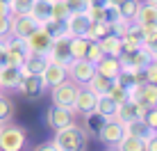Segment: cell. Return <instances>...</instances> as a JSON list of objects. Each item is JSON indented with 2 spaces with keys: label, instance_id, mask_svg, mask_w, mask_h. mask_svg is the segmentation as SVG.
Returning <instances> with one entry per match:
<instances>
[{
  "label": "cell",
  "instance_id": "obj_45",
  "mask_svg": "<svg viewBox=\"0 0 157 151\" xmlns=\"http://www.w3.org/2000/svg\"><path fill=\"white\" fill-rule=\"evenodd\" d=\"M107 0H89V7H105Z\"/></svg>",
  "mask_w": 157,
  "mask_h": 151
},
{
  "label": "cell",
  "instance_id": "obj_29",
  "mask_svg": "<svg viewBox=\"0 0 157 151\" xmlns=\"http://www.w3.org/2000/svg\"><path fill=\"white\" fill-rule=\"evenodd\" d=\"M86 46H89V39H86V37H71V55H73V60L84 57Z\"/></svg>",
  "mask_w": 157,
  "mask_h": 151
},
{
  "label": "cell",
  "instance_id": "obj_16",
  "mask_svg": "<svg viewBox=\"0 0 157 151\" xmlns=\"http://www.w3.org/2000/svg\"><path fill=\"white\" fill-rule=\"evenodd\" d=\"M21 80H23V71H21V67L7 64V67L0 69V87H2V89H18Z\"/></svg>",
  "mask_w": 157,
  "mask_h": 151
},
{
  "label": "cell",
  "instance_id": "obj_3",
  "mask_svg": "<svg viewBox=\"0 0 157 151\" xmlns=\"http://www.w3.org/2000/svg\"><path fill=\"white\" fill-rule=\"evenodd\" d=\"M25 147V131L14 124L0 126V151H21Z\"/></svg>",
  "mask_w": 157,
  "mask_h": 151
},
{
  "label": "cell",
  "instance_id": "obj_30",
  "mask_svg": "<svg viewBox=\"0 0 157 151\" xmlns=\"http://www.w3.org/2000/svg\"><path fill=\"white\" fill-rule=\"evenodd\" d=\"M68 16V7L64 0H52V12H50V21L52 23H64V18Z\"/></svg>",
  "mask_w": 157,
  "mask_h": 151
},
{
  "label": "cell",
  "instance_id": "obj_6",
  "mask_svg": "<svg viewBox=\"0 0 157 151\" xmlns=\"http://www.w3.org/2000/svg\"><path fill=\"white\" fill-rule=\"evenodd\" d=\"M96 101H98V94H94L86 85H80L78 87V94H75V101H73V115H82V117H91L96 110Z\"/></svg>",
  "mask_w": 157,
  "mask_h": 151
},
{
  "label": "cell",
  "instance_id": "obj_43",
  "mask_svg": "<svg viewBox=\"0 0 157 151\" xmlns=\"http://www.w3.org/2000/svg\"><path fill=\"white\" fill-rule=\"evenodd\" d=\"M9 35V16H0V39Z\"/></svg>",
  "mask_w": 157,
  "mask_h": 151
},
{
  "label": "cell",
  "instance_id": "obj_27",
  "mask_svg": "<svg viewBox=\"0 0 157 151\" xmlns=\"http://www.w3.org/2000/svg\"><path fill=\"white\" fill-rule=\"evenodd\" d=\"M114 149H118V151H144V142L139 137H134V135H123L121 140H118V144Z\"/></svg>",
  "mask_w": 157,
  "mask_h": 151
},
{
  "label": "cell",
  "instance_id": "obj_9",
  "mask_svg": "<svg viewBox=\"0 0 157 151\" xmlns=\"http://www.w3.org/2000/svg\"><path fill=\"white\" fill-rule=\"evenodd\" d=\"M89 23H91V18H89L86 12H68V16L62 23V30L71 37H84Z\"/></svg>",
  "mask_w": 157,
  "mask_h": 151
},
{
  "label": "cell",
  "instance_id": "obj_32",
  "mask_svg": "<svg viewBox=\"0 0 157 151\" xmlns=\"http://www.w3.org/2000/svg\"><path fill=\"white\" fill-rule=\"evenodd\" d=\"M102 57H105V53H102V48L98 41H89V46H86V53H84V60H89L91 64L100 62Z\"/></svg>",
  "mask_w": 157,
  "mask_h": 151
},
{
  "label": "cell",
  "instance_id": "obj_25",
  "mask_svg": "<svg viewBox=\"0 0 157 151\" xmlns=\"http://www.w3.org/2000/svg\"><path fill=\"white\" fill-rule=\"evenodd\" d=\"M112 83H114L112 78H105V76H100V73H94V76L89 78V83H86V87L94 92V94L100 96V94H107V92H109Z\"/></svg>",
  "mask_w": 157,
  "mask_h": 151
},
{
  "label": "cell",
  "instance_id": "obj_24",
  "mask_svg": "<svg viewBox=\"0 0 157 151\" xmlns=\"http://www.w3.org/2000/svg\"><path fill=\"white\" fill-rule=\"evenodd\" d=\"M114 112H116V101L112 99L109 94H100V96H98V101H96V110H94V115L102 117V119H109V117H114Z\"/></svg>",
  "mask_w": 157,
  "mask_h": 151
},
{
  "label": "cell",
  "instance_id": "obj_8",
  "mask_svg": "<svg viewBox=\"0 0 157 151\" xmlns=\"http://www.w3.org/2000/svg\"><path fill=\"white\" fill-rule=\"evenodd\" d=\"M25 44H28V51L34 53V55H48L50 44H52V35H50V30H48L46 25H41V28H36L30 37H25Z\"/></svg>",
  "mask_w": 157,
  "mask_h": 151
},
{
  "label": "cell",
  "instance_id": "obj_11",
  "mask_svg": "<svg viewBox=\"0 0 157 151\" xmlns=\"http://www.w3.org/2000/svg\"><path fill=\"white\" fill-rule=\"evenodd\" d=\"M66 73H68V78H71L75 85H86L89 78L96 73V64H91L89 60L80 57V60H73L66 67Z\"/></svg>",
  "mask_w": 157,
  "mask_h": 151
},
{
  "label": "cell",
  "instance_id": "obj_37",
  "mask_svg": "<svg viewBox=\"0 0 157 151\" xmlns=\"http://www.w3.org/2000/svg\"><path fill=\"white\" fill-rule=\"evenodd\" d=\"M128 23H130V21H125V18L116 21V23H109V32H112V35H116V37H123V35H125V30H128Z\"/></svg>",
  "mask_w": 157,
  "mask_h": 151
},
{
  "label": "cell",
  "instance_id": "obj_44",
  "mask_svg": "<svg viewBox=\"0 0 157 151\" xmlns=\"http://www.w3.org/2000/svg\"><path fill=\"white\" fill-rule=\"evenodd\" d=\"M0 16H12V9H9V2L0 0Z\"/></svg>",
  "mask_w": 157,
  "mask_h": 151
},
{
  "label": "cell",
  "instance_id": "obj_46",
  "mask_svg": "<svg viewBox=\"0 0 157 151\" xmlns=\"http://www.w3.org/2000/svg\"><path fill=\"white\" fill-rule=\"evenodd\" d=\"M107 2H109V5H118L121 0H107Z\"/></svg>",
  "mask_w": 157,
  "mask_h": 151
},
{
  "label": "cell",
  "instance_id": "obj_7",
  "mask_svg": "<svg viewBox=\"0 0 157 151\" xmlns=\"http://www.w3.org/2000/svg\"><path fill=\"white\" fill-rule=\"evenodd\" d=\"M123 135H125V126H123L116 117L105 119V124H102L100 131H98V140L105 144V147H112V149L118 144V140H121Z\"/></svg>",
  "mask_w": 157,
  "mask_h": 151
},
{
  "label": "cell",
  "instance_id": "obj_23",
  "mask_svg": "<svg viewBox=\"0 0 157 151\" xmlns=\"http://www.w3.org/2000/svg\"><path fill=\"white\" fill-rule=\"evenodd\" d=\"M50 12H52V0H34L30 7V14L39 21L41 25H46L50 21Z\"/></svg>",
  "mask_w": 157,
  "mask_h": 151
},
{
  "label": "cell",
  "instance_id": "obj_4",
  "mask_svg": "<svg viewBox=\"0 0 157 151\" xmlns=\"http://www.w3.org/2000/svg\"><path fill=\"white\" fill-rule=\"evenodd\" d=\"M78 87L71 78L57 83L55 87H50V99H52V105H59V108H73V101H75V94H78Z\"/></svg>",
  "mask_w": 157,
  "mask_h": 151
},
{
  "label": "cell",
  "instance_id": "obj_28",
  "mask_svg": "<svg viewBox=\"0 0 157 151\" xmlns=\"http://www.w3.org/2000/svg\"><path fill=\"white\" fill-rule=\"evenodd\" d=\"M12 117H14V101L0 92V124L12 121Z\"/></svg>",
  "mask_w": 157,
  "mask_h": 151
},
{
  "label": "cell",
  "instance_id": "obj_5",
  "mask_svg": "<svg viewBox=\"0 0 157 151\" xmlns=\"http://www.w3.org/2000/svg\"><path fill=\"white\" fill-rule=\"evenodd\" d=\"M36 28H41V23L32 14H12L9 16V35H14V37L25 39V37H30Z\"/></svg>",
  "mask_w": 157,
  "mask_h": 151
},
{
  "label": "cell",
  "instance_id": "obj_18",
  "mask_svg": "<svg viewBox=\"0 0 157 151\" xmlns=\"http://www.w3.org/2000/svg\"><path fill=\"white\" fill-rule=\"evenodd\" d=\"M118 71H121V62H118V57H112V55H105L100 62H96V73L105 76V78H112L114 80Z\"/></svg>",
  "mask_w": 157,
  "mask_h": 151
},
{
  "label": "cell",
  "instance_id": "obj_50",
  "mask_svg": "<svg viewBox=\"0 0 157 151\" xmlns=\"http://www.w3.org/2000/svg\"><path fill=\"white\" fill-rule=\"evenodd\" d=\"M155 135H157V131H155Z\"/></svg>",
  "mask_w": 157,
  "mask_h": 151
},
{
  "label": "cell",
  "instance_id": "obj_33",
  "mask_svg": "<svg viewBox=\"0 0 157 151\" xmlns=\"http://www.w3.org/2000/svg\"><path fill=\"white\" fill-rule=\"evenodd\" d=\"M107 94H109L112 99L116 101V105L130 99V89H125V87H123V85H118L116 80H114V83H112V87H109V92H107Z\"/></svg>",
  "mask_w": 157,
  "mask_h": 151
},
{
  "label": "cell",
  "instance_id": "obj_19",
  "mask_svg": "<svg viewBox=\"0 0 157 151\" xmlns=\"http://www.w3.org/2000/svg\"><path fill=\"white\" fill-rule=\"evenodd\" d=\"M18 92L23 96H39L41 92H43V83H41V76H23V80H21V85H18Z\"/></svg>",
  "mask_w": 157,
  "mask_h": 151
},
{
  "label": "cell",
  "instance_id": "obj_20",
  "mask_svg": "<svg viewBox=\"0 0 157 151\" xmlns=\"http://www.w3.org/2000/svg\"><path fill=\"white\" fill-rule=\"evenodd\" d=\"M46 55H34V53H28V57L23 60V64H21V71H23V76H39L43 71V67H46Z\"/></svg>",
  "mask_w": 157,
  "mask_h": 151
},
{
  "label": "cell",
  "instance_id": "obj_41",
  "mask_svg": "<svg viewBox=\"0 0 157 151\" xmlns=\"http://www.w3.org/2000/svg\"><path fill=\"white\" fill-rule=\"evenodd\" d=\"M86 14L91 21H105V7H86Z\"/></svg>",
  "mask_w": 157,
  "mask_h": 151
},
{
  "label": "cell",
  "instance_id": "obj_2",
  "mask_svg": "<svg viewBox=\"0 0 157 151\" xmlns=\"http://www.w3.org/2000/svg\"><path fill=\"white\" fill-rule=\"evenodd\" d=\"M46 60L68 67V64L73 62V55H71V35H66L64 30L57 32V35H52V44H50V51H48Z\"/></svg>",
  "mask_w": 157,
  "mask_h": 151
},
{
  "label": "cell",
  "instance_id": "obj_1",
  "mask_svg": "<svg viewBox=\"0 0 157 151\" xmlns=\"http://www.w3.org/2000/svg\"><path fill=\"white\" fill-rule=\"evenodd\" d=\"M55 133L57 135H55L52 142L57 144V151H82V149H86V142H89V140H86V133L78 124L64 126Z\"/></svg>",
  "mask_w": 157,
  "mask_h": 151
},
{
  "label": "cell",
  "instance_id": "obj_35",
  "mask_svg": "<svg viewBox=\"0 0 157 151\" xmlns=\"http://www.w3.org/2000/svg\"><path fill=\"white\" fill-rule=\"evenodd\" d=\"M123 16H121V12H118V5H109L107 2L105 5V23L109 25V23H116V21H121Z\"/></svg>",
  "mask_w": 157,
  "mask_h": 151
},
{
  "label": "cell",
  "instance_id": "obj_40",
  "mask_svg": "<svg viewBox=\"0 0 157 151\" xmlns=\"http://www.w3.org/2000/svg\"><path fill=\"white\" fill-rule=\"evenodd\" d=\"M144 48L150 53V57H153V60H157V35L148 37V39L144 41Z\"/></svg>",
  "mask_w": 157,
  "mask_h": 151
},
{
  "label": "cell",
  "instance_id": "obj_51",
  "mask_svg": "<svg viewBox=\"0 0 157 151\" xmlns=\"http://www.w3.org/2000/svg\"><path fill=\"white\" fill-rule=\"evenodd\" d=\"M0 126H2V124H0Z\"/></svg>",
  "mask_w": 157,
  "mask_h": 151
},
{
  "label": "cell",
  "instance_id": "obj_17",
  "mask_svg": "<svg viewBox=\"0 0 157 151\" xmlns=\"http://www.w3.org/2000/svg\"><path fill=\"white\" fill-rule=\"evenodd\" d=\"M125 126V133L128 135H134V137H139L141 142H146L148 137H153L155 135V128L153 126H148L144 119H134V121H128V124H123Z\"/></svg>",
  "mask_w": 157,
  "mask_h": 151
},
{
  "label": "cell",
  "instance_id": "obj_15",
  "mask_svg": "<svg viewBox=\"0 0 157 151\" xmlns=\"http://www.w3.org/2000/svg\"><path fill=\"white\" fill-rule=\"evenodd\" d=\"M39 76H41L43 89H50V87H55L57 83H62V80L68 78L66 67H64V64H57V62H50V60L46 62V67H43V71Z\"/></svg>",
  "mask_w": 157,
  "mask_h": 151
},
{
  "label": "cell",
  "instance_id": "obj_12",
  "mask_svg": "<svg viewBox=\"0 0 157 151\" xmlns=\"http://www.w3.org/2000/svg\"><path fill=\"white\" fill-rule=\"evenodd\" d=\"M130 99L144 103L146 108L157 105V85H155V83H148V80L132 85V87H130Z\"/></svg>",
  "mask_w": 157,
  "mask_h": 151
},
{
  "label": "cell",
  "instance_id": "obj_22",
  "mask_svg": "<svg viewBox=\"0 0 157 151\" xmlns=\"http://www.w3.org/2000/svg\"><path fill=\"white\" fill-rule=\"evenodd\" d=\"M134 23H139V25H144V23H153L157 25V7L155 5H150V2H139V9H137V14H134Z\"/></svg>",
  "mask_w": 157,
  "mask_h": 151
},
{
  "label": "cell",
  "instance_id": "obj_48",
  "mask_svg": "<svg viewBox=\"0 0 157 151\" xmlns=\"http://www.w3.org/2000/svg\"><path fill=\"white\" fill-rule=\"evenodd\" d=\"M5 2H9V0H5Z\"/></svg>",
  "mask_w": 157,
  "mask_h": 151
},
{
  "label": "cell",
  "instance_id": "obj_13",
  "mask_svg": "<svg viewBox=\"0 0 157 151\" xmlns=\"http://www.w3.org/2000/svg\"><path fill=\"white\" fill-rule=\"evenodd\" d=\"M46 121H48V126H50L52 131H59V128H64V126L75 124V115L68 108L52 105V108H48V112H46Z\"/></svg>",
  "mask_w": 157,
  "mask_h": 151
},
{
  "label": "cell",
  "instance_id": "obj_36",
  "mask_svg": "<svg viewBox=\"0 0 157 151\" xmlns=\"http://www.w3.org/2000/svg\"><path fill=\"white\" fill-rule=\"evenodd\" d=\"M68 7V12H86L89 7V0H64Z\"/></svg>",
  "mask_w": 157,
  "mask_h": 151
},
{
  "label": "cell",
  "instance_id": "obj_49",
  "mask_svg": "<svg viewBox=\"0 0 157 151\" xmlns=\"http://www.w3.org/2000/svg\"><path fill=\"white\" fill-rule=\"evenodd\" d=\"M0 92H2V87H0Z\"/></svg>",
  "mask_w": 157,
  "mask_h": 151
},
{
  "label": "cell",
  "instance_id": "obj_34",
  "mask_svg": "<svg viewBox=\"0 0 157 151\" xmlns=\"http://www.w3.org/2000/svg\"><path fill=\"white\" fill-rule=\"evenodd\" d=\"M34 0H9V9L12 14H30V7Z\"/></svg>",
  "mask_w": 157,
  "mask_h": 151
},
{
  "label": "cell",
  "instance_id": "obj_21",
  "mask_svg": "<svg viewBox=\"0 0 157 151\" xmlns=\"http://www.w3.org/2000/svg\"><path fill=\"white\" fill-rule=\"evenodd\" d=\"M98 44H100V48H102V53H105V55L118 57V55L123 53V41H121V37L112 35V32H107L102 39H98Z\"/></svg>",
  "mask_w": 157,
  "mask_h": 151
},
{
  "label": "cell",
  "instance_id": "obj_39",
  "mask_svg": "<svg viewBox=\"0 0 157 151\" xmlns=\"http://www.w3.org/2000/svg\"><path fill=\"white\" fill-rule=\"evenodd\" d=\"M144 121L148 124V126H153L155 131H157V105H150L148 110H146V115H144Z\"/></svg>",
  "mask_w": 157,
  "mask_h": 151
},
{
  "label": "cell",
  "instance_id": "obj_42",
  "mask_svg": "<svg viewBox=\"0 0 157 151\" xmlns=\"http://www.w3.org/2000/svg\"><path fill=\"white\" fill-rule=\"evenodd\" d=\"M9 64V53H7V46H5V41L0 39V69L7 67Z\"/></svg>",
  "mask_w": 157,
  "mask_h": 151
},
{
  "label": "cell",
  "instance_id": "obj_47",
  "mask_svg": "<svg viewBox=\"0 0 157 151\" xmlns=\"http://www.w3.org/2000/svg\"><path fill=\"white\" fill-rule=\"evenodd\" d=\"M146 2H150V5H155V7H157V0H146Z\"/></svg>",
  "mask_w": 157,
  "mask_h": 151
},
{
  "label": "cell",
  "instance_id": "obj_31",
  "mask_svg": "<svg viewBox=\"0 0 157 151\" xmlns=\"http://www.w3.org/2000/svg\"><path fill=\"white\" fill-rule=\"evenodd\" d=\"M139 9V0H121L118 2V12L125 21H134V14Z\"/></svg>",
  "mask_w": 157,
  "mask_h": 151
},
{
  "label": "cell",
  "instance_id": "obj_26",
  "mask_svg": "<svg viewBox=\"0 0 157 151\" xmlns=\"http://www.w3.org/2000/svg\"><path fill=\"white\" fill-rule=\"evenodd\" d=\"M109 32V25L105 23V21H91L89 23V28H86V39L89 41H98V39H102V37Z\"/></svg>",
  "mask_w": 157,
  "mask_h": 151
},
{
  "label": "cell",
  "instance_id": "obj_10",
  "mask_svg": "<svg viewBox=\"0 0 157 151\" xmlns=\"http://www.w3.org/2000/svg\"><path fill=\"white\" fill-rule=\"evenodd\" d=\"M146 110H148V108L144 103H139V101H134V99H128V101H123V103L116 105L114 117L121 124H128V121H134V119H144Z\"/></svg>",
  "mask_w": 157,
  "mask_h": 151
},
{
  "label": "cell",
  "instance_id": "obj_38",
  "mask_svg": "<svg viewBox=\"0 0 157 151\" xmlns=\"http://www.w3.org/2000/svg\"><path fill=\"white\" fill-rule=\"evenodd\" d=\"M144 73H146V80H148V83L157 85V60H150L148 67L144 69Z\"/></svg>",
  "mask_w": 157,
  "mask_h": 151
},
{
  "label": "cell",
  "instance_id": "obj_14",
  "mask_svg": "<svg viewBox=\"0 0 157 151\" xmlns=\"http://www.w3.org/2000/svg\"><path fill=\"white\" fill-rule=\"evenodd\" d=\"M5 46H7V53H9V64H14V67H21L23 60L28 57V44H25V39H21V37H14V35H7L5 37Z\"/></svg>",
  "mask_w": 157,
  "mask_h": 151
}]
</instances>
